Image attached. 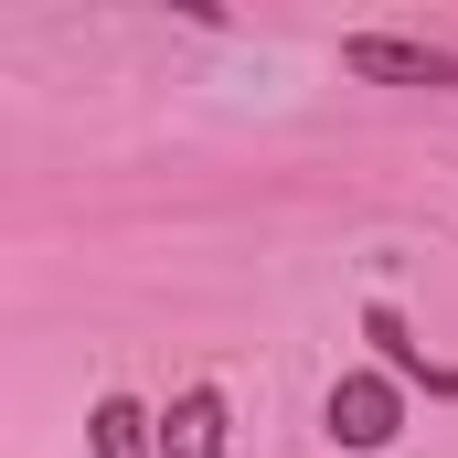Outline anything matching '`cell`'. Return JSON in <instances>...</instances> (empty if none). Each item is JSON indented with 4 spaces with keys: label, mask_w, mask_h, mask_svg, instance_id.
Masks as SVG:
<instances>
[{
    "label": "cell",
    "mask_w": 458,
    "mask_h": 458,
    "mask_svg": "<svg viewBox=\"0 0 458 458\" xmlns=\"http://www.w3.org/2000/svg\"><path fill=\"white\" fill-rule=\"evenodd\" d=\"M320 427H331V448H352V458L394 448V427H405V384H394V373H342L331 405H320Z\"/></svg>",
    "instance_id": "1"
},
{
    "label": "cell",
    "mask_w": 458,
    "mask_h": 458,
    "mask_svg": "<svg viewBox=\"0 0 458 458\" xmlns=\"http://www.w3.org/2000/svg\"><path fill=\"white\" fill-rule=\"evenodd\" d=\"M342 75H362V86H458V54L405 43V32H352V43H342Z\"/></svg>",
    "instance_id": "2"
},
{
    "label": "cell",
    "mask_w": 458,
    "mask_h": 458,
    "mask_svg": "<svg viewBox=\"0 0 458 458\" xmlns=\"http://www.w3.org/2000/svg\"><path fill=\"white\" fill-rule=\"evenodd\" d=\"M362 342H373V362H384L394 384H427V394H448V405H458V362H437V352L416 342L394 299H373V310H362Z\"/></svg>",
    "instance_id": "3"
},
{
    "label": "cell",
    "mask_w": 458,
    "mask_h": 458,
    "mask_svg": "<svg viewBox=\"0 0 458 458\" xmlns=\"http://www.w3.org/2000/svg\"><path fill=\"white\" fill-rule=\"evenodd\" d=\"M160 458H225V394L214 384H182L160 405Z\"/></svg>",
    "instance_id": "4"
},
{
    "label": "cell",
    "mask_w": 458,
    "mask_h": 458,
    "mask_svg": "<svg viewBox=\"0 0 458 458\" xmlns=\"http://www.w3.org/2000/svg\"><path fill=\"white\" fill-rule=\"evenodd\" d=\"M86 448H97V458H160V416H149L139 394H97V416H86Z\"/></svg>",
    "instance_id": "5"
}]
</instances>
